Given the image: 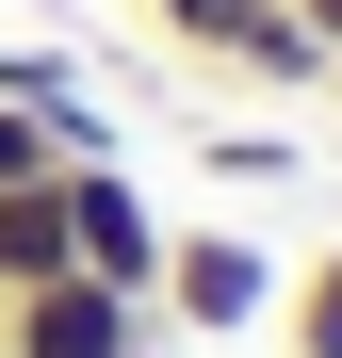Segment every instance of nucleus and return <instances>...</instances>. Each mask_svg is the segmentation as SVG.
<instances>
[{
	"instance_id": "7",
	"label": "nucleus",
	"mask_w": 342,
	"mask_h": 358,
	"mask_svg": "<svg viewBox=\"0 0 342 358\" xmlns=\"http://www.w3.org/2000/svg\"><path fill=\"white\" fill-rule=\"evenodd\" d=\"M147 17H163V33H180V49H212V66H228V33H245V17H261V0H147Z\"/></svg>"
},
{
	"instance_id": "8",
	"label": "nucleus",
	"mask_w": 342,
	"mask_h": 358,
	"mask_svg": "<svg viewBox=\"0 0 342 358\" xmlns=\"http://www.w3.org/2000/svg\"><path fill=\"white\" fill-rule=\"evenodd\" d=\"M49 163H66V131H49V114H17V98H0V179H49Z\"/></svg>"
},
{
	"instance_id": "1",
	"label": "nucleus",
	"mask_w": 342,
	"mask_h": 358,
	"mask_svg": "<svg viewBox=\"0 0 342 358\" xmlns=\"http://www.w3.org/2000/svg\"><path fill=\"white\" fill-rule=\"evenodd\" d=\"M0 358H163V310L114 277H49V293H0Z\"/></svg>"
},
{
	"instance_id": "3",
	"label": "nucleus",
	"mask_w": 342,
	"mask_h": 358,
	"mask_svg": "<svg viewBox=\"0 0 342 358\" xmlns=\"http://www.w3.org/2000/svg\"><path fill=\"white\" fill-rule=\"evenodd\" d=\"M66 245H82V277H114V293H163V212H147V179L131 163H66Z\"/></svg>"
},
{
	"instance_id": "4",
	"label": "nucleus",
	"mask_w": 342,
	"mask_h": 358,
	"mask_svg": "<svg viewBox=\"0 0 342 358\" xmlns=\"http://www.w3.org/2000/svg\"><path fill=\"white\" fill-rule=\"evenodd\" d=\"M49 277H82V245H66V163H49V179H0V293H49Z\"/></svg>"
},
{
	"instance_id": "5",
	"label": "nucleus",
	"mask_w": 342,
	"mask_h": 358,
	"mask_svg": "<svg viewBox=\"0 0 342 358\" xmlns=\"http://www.w3.org/2000/svg\"><path fill=\"white\" fill-rule=\"evenodd\" d=\"M228 82H261V98H326V82H342V49L294 17V0H261V17L228 33Z\"/></svg>"
},
{
	"instance_id": "6",
	"label": "nucleus",
	"mask_w": 342,
	"mask_h": 358,
	"mask_svg": "<svg viewBox=\"0 0 342 358\" xmlns=\"http://www.w3.org/2000/svg\"><path fill=\"white\" fill-rule=\"evenodd\" d=\"M277 358H342V245H326L294 293H277Z\"/></svg>"
},
{
	"instance_id": "2",
	"label": "nucleus",
	"mask_w": 342,
	"mask_h": 358,
	"mask_svg": "<svg viewBox=\"0 0 342 358\" xmlns=\"http://www.w3.org/2000/svg\"><path fill=\"white\" fill-rule=\"evenodd\" d=\"M147 310L228 342V326H261V310H277V261L245 245V228H163V293H147Z\"/></svg>"
}]
</instances>
